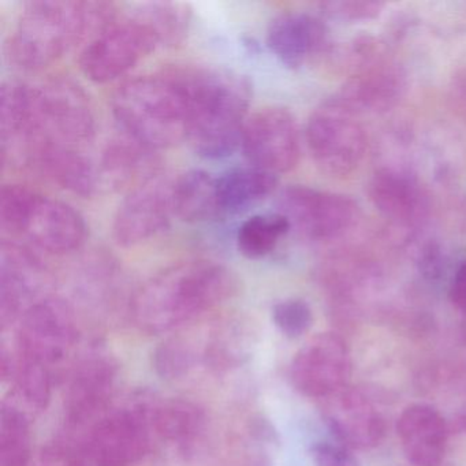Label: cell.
<instances>
[{
	"label": "cell",
	"mask_w": 466,
	"mask_h": 466,
	"mask_svg": "<svg viewBox=\"0 0 466 466\" xmlns=\"http://www.w3.org/2000/svg\"><path fill=\"white\" fill-rule=\"evenodd\" d=\"M237 278L228 267L189 260L147 280L130 304V315L147 334H166L198 320L236 294Z\"/></svg>",
	"instance_id": "obj_1"
},
{
	"label": "cell",
	"mask_w": 466,
	"mask_h": 466,
	"mask_svg": "<svg viewBox=\"0 0 466 466\" xmlns=\"http://www.w3.org/2000/svg\"><path fill=\"white\" fill-rule=\"evenodd\" d=\"M114 15L113 5L103 2H29L10 36L7 53L23 69H43L86 37L94 39L113 25Z\"/></svg>",
	"instance_id": "obj_2"
},
{
	"label": "cell",
	"mask_w": 466,
	"mask_h": 466,
	"mask_svg": "<svg viewBox=\"0 0 466 466\" xmlns=\"http://www.w3.org/2000/svg\"><path fill=\"white\" fill-rule=\"evenodd\" d=\"M189 96L187 140L207 159L230 157L241 146L250 86L225 70H179Z\"/></svg>",
	"instance_id": "obj_3"
},
{
	"label": "cell",
	"mask_w": 466,
	"mask_h": 466,
	"mask_svg": "<svg viewBox=\"0 0 466 466\" xmlns=\"http://www.w3.org/2000/svg\"><path fill=\"white\" fill-rule=\"evenodd\" d=\"M113 110L125 135L152 151L187 138L189 96L179 70L127 81L114 95Z\"/></svg>",
	"instance_id": "obj_4"
},
{
	"label": "cell",
	"mask_w": 466,
	"mask_h": 466,
	"mask_svg": "<svg viewBox=\"0 0 466 466\" xmlns=\"http://www.w3.org/2000/svg\"><path fill=\"white\" fill-rule=\"evenodd\" d=\"M0 226L54 255L77 250L86 237L84 218L73 207L21 185L2 187Z\"/></svg>",
	"instance_id": "obj_5"
},
{
	"label": "cell",
	"mask_w": 466,
	"mask_h": 466,
	"mask_svg": "<svg viewBox=\"0 0 466 466\" xmlns=\"http://www.w3.org/2000/svg\"><path fill=\"white\" fill-rule=\"evenodd\" d=\"M81 332L69 304L59 299L35 302L18 320V353L50 370L54 379L67 378L76 362Z\"/></svg>",
	"instance_id": "obj_6"
},
{
	"label": "cell",
	"mask_w": 466,
	"mask_h": 466,
	"mask_svg": "<svg viewBox=\"0 0 466 466\" xmlns=\"http://www.w3.org/2000/svg\"><path fill=\"white\" fill-rule=\"evenodd\" d=\"M348 80L338 99L357 114L386 113L402 99L406 75L389 50L372 37L354 40L348 53Z\"/></svg>",
	"instance_id": "obj_7"
},
{
	"label": "cell",
	"mask_w": 466,
	"mask_h": 466,
	"mask_svg": "<svg viewBox=\"0 0 466 466\" xmlns=\"http://www.w3.org/2000/svg\"><path fill=\"white\" fill-rule=\"evenodd\" d=\"M359 114L338 97L316 108L307 125V143L316 166L331 177L353 173L364 159L367 135Z\"/></svg>",
	"instance_id": "obj_8"
},
{
	"label": "cell",
	"mask_w": 466,
	"mask_h": 466,
	"mask_svg": "<svg viewBox=\"0 0 466 466\" xmlns=\"http://www.w3.org/2000/svg\"><path fill=\"white\" fill-rule=\"evenodd\" d=\"M34 140L46 138L80 149L94 140V108L73 81L56 78L34 86Z\"/></svg>",
	"instance_id": "obj_9"
},
{
	"label": "cell",
	"mask_w": 466,
	"mask_h": 466,
	"mask_svg": "<svg viewBox=\"0 0 466 466\" xmlns=\"http://www.w3.org/2000/svg\"><path fill=\"white\" fill-rule=\"evenodd\" d=\"M116 378L118 367L107 354L94 351L76 362L66 378L64 439L77 438L113 408Z\"/></svg>",
	"instance_id": "obj_10"
},
{
	"label": "cell",
	"mask_w": 466,
	"mask_h": 466,
	"mask_svg": "<svg viewBox=\"0 0 466 466\" xmlns=\"http://www.w3.org/2000/svg\"><path fill=\"white\" fill-rule=\"evenodd\" d=\"M160 43L157 32L138 18L113 24L84 48L81 72L94 83H110L133 69Z\"/></svg>",
	"instance_id": "obj_11"
},
{
	"label": "cell",
	"mask_w": 466,
	"mask_h": 466,
	"mask_svg": "<svg viewBox=\"0 0 466 466\" xmlns=\"http://www.w3.org/2000/svg\"><path fill=\"white\" fill-rule=\"evenodd\" d=\"M279 214L307 238L329 241L353 228L359 207L349 196L297 185L280 195Z\"/></svg>",
	"instance_id": "obj_12"
},
{
	"label": "cell",
	"mask_w": 466,
	"mask_h": 466,
	"mask_svg": "<svg viewBox=\"0 0 466 466\" xmlns=\"http://www.w3.org/2000/svg\"><path fill=\"white\" fill-rule=\"evenodd\" d=\"M242 151L253 167L267 173H288L299 157L296 119L286 108L268 107L253 114L242 132Z\"/></svg>",
	"instance_id": "obj_13"
},
{
	"label": "cell",
	"mask_w": 466,
	"mask_h": 466,
	"mask_svg": "<svg viewBox=\"0 0 466 466\" xmlns=\"http://www.w3.org/2000/svg\"><path fill=\"white\" fill-rule=\"evenodd\" d=\"M350 373V351L343 338L334 332L308 340L290 365L291 383L297 391L320 400L348 386Z\"/></svg>",
	"instance_id": "obj_14"
},
{
	"label": "cell",
	"mask_w": 466,
	"mask_h": 466,
	"mask_svg": "<svg viewBox=\"0 0 466 466\" xmlns=\"http://www.w3.org/2000/svg\"><path fill=\"white\" fill-rule=\"evenodd\" d=\"M321 413L337 441L353 450L379 446L386 436V417L367 390L345 386L321 400Z\"/></svg>",
	"instance_id": "obj_15"
},
{
	"label": "cell",
	"mask_w": 466,
	"mask_h": 466,
	"mask_svg": "<svg viewBox=\"0 0 466 466\" xmlns=\"http://www.w3.org/2000/svg\"><path fill=\"white\" fill-rule=\"evenodd\" d=\"M48 278L45 266L29 250L20 245H2L0 258V323L2 329L18 323L21 316L47 288Z\"/></svg>",
	"instance_id": "obj_16"
},
{
	"label": "cell",
	"mask_w": 466,
	"mask_h": 466,
	"mask_svg": "<svg viewBox=\"0 0 466 466\" xmlns=\"http://www.w3.org/2000/svg\"><path fill=\"white\" fill-rule=\"evenodd\" d=\"M171 187L152 179L127 195L114 218L113 236L116 244L136 247L165 230L174 212Z\"/></svg>",
	"instance_id": "obj_17"
},
{
	"label": "cell",
	"mask_w": 466,
	"mask_h": 466,
	"mask_svg": "<svg viewBox=\"0 0 466 466\" xmlns=\"http://www.w3.org/2000/svg\"><path fill=\"white\" fill-rule=\"evenodd\" d=\"M375 208L394 225L417 228L430 215V195L413 174L397 167H383L373 174L368 187Z\"/></svg>",
	"instance_id": "obj_18"
},
{
	"label": "cell",
	"mask_w": 466,
	"mask_h": 466,
	"mask_svg": "<svg viewBox=\"0 0 466 466\" xmlns=\"http://www.w3.org/2000/svg\"><path fill=\"white\" fill-rule=\"evenodd\" d=\"M155 450L190 454L206 432L207 417L196 403L181 398L144 397Z\"/></svg>",
	"instance_id": "obj_19"
},
{
	"label": "cell",
	"mask_w": 466,
	"mask_h": 466,
	"mask_svg": "<svg viewBox=\"0 0 466 466\" xmlns=\"http://www.w3.org/2000/svg\"><path fill=\"white\" fill-rule=\"evenodd\" d=\"M24 165L75 195L89 198L99 187V174L88 157L76 147L46 138L32 141Z\"/></svg>",
	"instance_id": "obj_20"
},
{
	"label": "cell",
	"mask_w": 466,
	"mask_h": 466,
	"mask_svg": "<svg viewBox=\"0 0 466 466\" xmlns=\"http://www.w3.org/2000/svg\"><path fill=\"white\" fill-rule=\"evenodd\" d=\"M397 433L403 454L411 465H441L450 427L438 409L427 403L408 406L398 419Z\"/></svg>",
	"instance_id": "obj_21"
},
{
	"label": "cell",
	"mask_w": 466,
	"mask_h": 466,
	"mask_svg": "<svg viewBox=\"0 0 466 466\" xmlns=\"http://www.w3.org/2000/svg\"><path fill=\"white\" fill-rule=\"evenodd\" d=\"M326 24L307 13H283L269 24L267 45L275 56L290 69L304 66L326 48Z\"/></svg>",
	"instance_id": "obj_22"
},
{
	"label": "cell",
	"mask_w": 466,
	"mask_h": 466,
	"mask_svg": "<svg viewBox=\"0 0 466 466\" xmlns=\"http://www.w3.org/2000/svg\"><path fill=\"white\" fill-rule=\"evenodd\" d=\"M155 165L152 149L127 136V138L108 144L103 152L97 168L99 184L103 182L114 190L133 192L155 179Z\"/></svg>",
	"instance_id": "obj_23"
},
{
	"label": "cell",
	"mask_w": 466,
	"mask_h": 466,
	"mask_svg": "<svg viewBox=\"0 0 466 466\" xmlns=\"http://www.w3.org/2000/svg\"><path fill=\"white\" fill-rule=\"evenodd\" d=\"M192 339L198 364L218 372L241 367L250 356L253 339L247 327L225 321L212 327L203 339Z\"/></svg>",
	"instance_id": "obj_24"
},
{
	"label": "cell",
	"mask_w": 466,
	"mask_h": 466,
	"mask_svg": "<svg viewBox=\"0 0 466 466\" xmlns=\"http://www.w3.org/2000/svg\"><path fill=\"white\" fill-rule=\"evenodd\" d=\"M174 214L187 223L214 219L220 212L217 178L203 170L182 174L171 187Z\"/></svg>",
	"instance_id": "obj_25"
},
{
	"label": "cell",
	"mask_w": 466,
	"mask_h": 466,
	"mask_svg": "<svg viewBox=\"0 0 466 466\" xmlns=\"http://www.w3.org/2000/svg\"><path fill=\"white\" fill-rule=\"evenodd\" d=\"M278 176L258 167L234 168L217 178L222 214H239L274 192Z\"/></svg>",
	"instance_id": "obj_26"
},
{
	"label": "cell",
	"mask_w": 466,
	"mask_h": 466,
	"mask_svg": "<svg viewBox=\"0 0 466 466\" xmlns=\"http://www.w3.org/2000/svg\"><path fill=\"white\" fill-rule=\"evenodd\" d=\"M34 417L4 400L0 409V466H31Z\"/></svg>",
	"instance_id": "obj_27"
},
{
	"label": "cell",
	"mask_w": 466,
	"mask_h": 466,
	"mask_svg": "<svg viewBox=\"0 0 466 466\" xmlns=\"http://www.w3.org/2000/svg\"><path fill=\"white\" fill-rule=\"evenodd\" d=\"M290 230V223L279 212L256 215L242 223L237 234V247L245 258L258 260L269 255Z\"/></svg>",
	"instance_id": "obj_28"
},
{
	"label": "cell",
	"mask_w": 466,
	"mask_h": 466,
	"mask_svg": "<svg viewBox=\"0 0 466 466\" xmlns=\"http://www.w3.org/2000/svg\"><path fill=\"white\" fill-rule=\"evenodd\" d=\"M136 18L148 24L160 37V42L174 45L181 42L187 34L190 10L181 4L154 2L141 5Z\"/></svg>",
	"instance_id": "obj_29"
},
{
	"label": "cell",
	"mask_w": 466,
	"mask_h": 466,
	"mask_svg": "<svg viewBox=\"0 0 466 466\" xmlns=\"http://www.w3.org/2000/svg\"><path fill=\"white\" fill-rule=\"evenodd\" d=\"M198 367L189 338L174 337L163 342L154 353V368L166 380H178Z\"/></svg>",
	"instance_id": "obj_30"
},
{
	"label": "cell",
	"mask_w": 466,
	"mask_h": 466,
	"mask_svg": "<svg viewBox=\"0 0 466 466\" xmlns=\"http://www.w3.org/2000/svg\"><path fill=\"white\" fill-rule=\"evenodd\" d=\"M272 320L285 337L296 339L309 331L313 313L304 299H282L272 307Z\"/></svg>",
	"instance_id": "obj_31"
},
{
	"label": "cell",
	"mask_w": 466,
	"mask_h": 466,
	"mask_svg": "<svg viewBox=\"0 0 466 466\" xmlns=\"http://www.w3.org/2000/svg\"><path fill=\"white\" fill-rule=\"evenodd\" d=\"M321 10L327 17L338 21H370L378 17L383 10L381 2H370V0H334L320 5Z\"/></svg>",
	"instance_id": "obj_32"
},
{
	"label": "cell",
	"mask_w": 466,
	"mask_h": 466,
	"mask_svg": "<svg viewBox=\"0 0 466 466\" xmlns=\"http://www.w3.org/2000/svg\"><path fill=\"white\" fill-rule=\"evenodd\" d=\"M315 466H359L356 457L349 447L339 441H320L312 447Z\"/></svg>",
	"instance_id": "obj_33"
},
{
	"label": "cell",
	"mask_w": 466,
	"mask_h": 466,
	"mask_svg": "<svg viewBox=\"0 0 466 466\" xmlns=\"http://www.w3.org/2000/svg\"><path fill=\"white\" fill-rule=\"evenodd\" d=\"M447 99L452 113L466 124V69L460 70L452 76Z\"/></svg>",
	"instance_id": "obj_34"
},
{
	"label": "cell",
	"mask_w": 466,
	"mask_h": 466,
	"mask_svg": "<svg viewBox=\"0 0 466 466\" xmlns=\"http://www.w3.org/2000/svg\"><path fill=\"white\" fill-rule=\"evenodd\" d=\"M31 466H70V451L61 441L45 447Z\"/></svg>",
	"instance_id": "obj_35"
},
{
	"label": "cell",
	"mask_w": 466,
	"mask_h": 466,
	"mask_svg": "<svg viewBox=\"0 0 466 466\" xmlns=\"http://www.w3.org/2000/svg\"><path fill=\"white\" fill-rule=\"evenodd\" d=\"M450 299L466 319V261L455 271L450 285Z\"/></svg>",
	"instance_id": "obj_36"
},
{
	"label": "cell",
	"mask_w": 466,
	"mask_h": 466,
	"mask_svg": "<svg viewBox=\"0 0 466 466\" xmlns=\"http://www.w3.org/2000/svg\"><path fill=\"white\" fill-rule=\"evenodd\" d=\"M450 431H457V432H466V413L458 414L451 425H449Z\"/></svg>",
	"instance_id": "obj_37"
},
{
	"label": "cell",
	"mask_w": 466,
	"mask_h": 466,
	"mask_svg": "<svg viewBox=\"0 0 466 466\" xmlns=\"http://www.w3.org/2000/svg\"><path fill=\"white\" fill-rule=\"evenodd\" d=\"M461 337H462L463 342H466V319H463L462 323H461Z\"/></svg>",
	"instance_id": "obj_38"
}]
</instances>
